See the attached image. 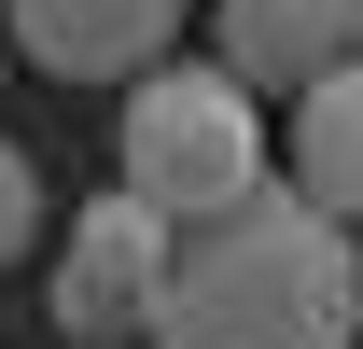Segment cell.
I'll return each mask as SVG.
<instances>
[{"instance_id":"cell-1","label":"cell","mask_w":363,"mask_h":349,"mask_svg":"<svg viewBox=\"0 0 363 349\" xmlns=\"http://www.w3.org/2000/svg\"><path fill=\"white\" fill-rule=\"evenodd\" d=\"M350 336H363V238L321 223L294 182L168 238L154 349H350Z\"/></svg>"},{"instance_id":"cell-2","label":"cell","mask_w":363,"mask_h":349,"mask_svg":"<svg viewBox=\"0 0 363 349\" xmlns=\"http://www.w3.org/2000/svg\"><path fill=\"white\" fill-rule=\"evenodd\" d=\"M112 182H126L140 210L168 223H224V210H252L266 196V98L238 84L224 56H154L126 84V112H112Z\"/></svg>"},{"instance_id":"cell-3","label":"cell","mask_w":363,"mask_h":349,"mask_svg":"<svg viewBox=\"0 0 363 349\" xmlns=\"http://www.w3.org/2000/svg\"><path fill=\"white\" fill-rule=\"evenodd\" d=\"M154 279H168V223L140 210L126 182L70 210V252H56V336L70 349H126L154 336Z\"/></svg>"},{"instance_id":"cell-4","label":"cell","mask_w":363,"mask_h":349,"mask_svg":"<svg viewBox=\"0 0 363 349\" xmlns=\"http://www.w3.org/2000/svg\"><path fill=\"white\" fill-rule=\"evenodd\" d=\"M0 28L56 84H140L154 56H182V0H14Z\"/></svg>"},{"instance_id":"cell-5","label":"cell","mask_w":363,"mask_h":349,"mask_svg":"<svg viewBox=\"0 0 363 349\" xmlns=\"http://www.w3.org/2000/svg\"><path fill=\"white\" fill-rule=\"evenodd\" d=\"M350 14L363 0H224L210 14V56L252 98H308L321 70H350Z\"/></svg>"},{"instance_id":"cell-6","label":"cell","mask_w":363,"mask_h":349,"mask_svg":"<svg viewBox=\"0 0 363 349\" xmlns=\"http://www.w3.org/2000/svg\"><path fill=\"white\" fill-rule=\"evenodd\" d=\"M294 196H308L321 223H350V238H363V56H350V70H321V84L294 98Z\"/></svg>"},{"instance_id":"cell-7","label":"cell","mask_w":363,"mask_h":349,"mask_svg":"<svg viewBox=\"0 0 363 349\" xmlns=\"http://www.w3.org/2000/svg\"><path fill=\"white\" fill-rule=\"evenodd\" d=\"M28 238H43V168H28V154L0 140V265L28 252Z\"/></svg>"},{"instance_id":"cell-8","label":"cell","mask_w":363,"mask_h":349,"mask_svg":"<svg viewBox=\"0 0 363 349\" xmlns=\"http://www.w3.org/2000/svg\"><path fill=\"white\" fill-rule=\"evenodd\" d=\"M350 56H363V14H350Z\"/></svg>"},{"instance_id":"cell-9","label":"cell","mask_w":363,"mask_h":349,"mask_svg":"<svg viewBox=\"0 0 363 349\" xmlns=\"http://www.w3.org/2000/svg\"><path fill=\"white\" fill-rule=\"evenodd\" d=\"M0 43H14V28H0Z\"/></svg>"}]
</instances>
